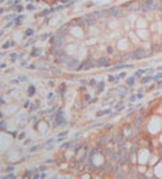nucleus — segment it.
Returning a JSON list of instances; mask_svg holds the SVG:
<instances>
[{
    "label": "nucleus",
    "instance_id": "obj_1",
    "mask_svg": "<svg viewBox=\"0 0 162 179\" xmlns=\"http://www.w3.org/2000/svg\"><path fill=\"white\" fill-rule=\"evenodd\" d=\"M134 58L135 59H142V58H144L147 55V51L144 50V49H138V50H135L134 51Z\"/></svg>",
    "mask_w": 162,
    "mask_h": 179
},
{
    "label": "nucleus",
    "instance_id": "obj_2",
    "mask_svg": "<svg viewBox=\"0 0 162 179\" xmlns=\"http://www.w3.org/2000/svg\"><path fill=\"white\" fill-rule=\"evenodd\" d=\"M55 121H57V125H63L65 124V119H63V113H62V110L59 109L57 114H55Z\"/></svg>",
    "mask_w": 162,
    "mask_h": 179
},
{
    "label": "nucleus",
    "instance_id": "obj_3",
    "mask_svg": "<svg viewBox=\"0 0 162 179\" xmlns=\"http://www.w3.org/2000/svg\"><path fill=\"white\" fill-rule=\"evenodd\" d=\"M27 93H28V96H34V94H35V86H34V85H30Z\"/></svg>",
    "mask_w": 162,
    "mask_h": 179
},
{
    "label": "nucleus",
    "instance_id": "obj_4",
    "mask_svg": "<svg viewBox=\"0 0 162 179\" xmlns=\"http://www.w3.org/2000/svg\"><path fill=\"white\" fill-rule=\"evenodd\" d=\"M97 65H99V66H107V65H108V61H107L105 58H101V59H99Z\"/></svg>",
    "mask_w": 162,
    "mask_h": 179
},
{
    "label": "nucleus",
    "instance_id": "obj_5",
    "mask_svg": "<svg viewBox=\"0 0 162 179\" xmlns=\"http://www.w3.org/2000/svg\"><path fill=\"white\" fill-rule=\"evenodd\" d=\"M41 53H42L41 49H34L31 51V55H33V57H38V55H41Z\"/></svg>",
    "mask_w": 162,
    "mask_h": 179
},
{
    "label": "nucleus",
    "instance_id": "obj_6",
    "mask_svg": "<svg viewBox=\"0 0 162 179\" xmlns=\"http://www.w3.org/2000/svg\"><path fill=\"white\" fill-rule=\"evenodd\" d=\"M124 67H130V65H118V66H114L111 70H119V69H124Z\"/></svg>",
    "mask_w": 162,
    "mask_h": 179
},
{
    "label": "nucleus",
    "instance_id": "obj_7",
    "mask_svg": "<svg viewBox=\"0 0 162 179\" xmlns=\"http://www.w3.org/2000/svg\"><path fill=\"white\" fill-rule=\"evenodd\" d=\"M134 81H135V75H134V77H130V78L127 80V85H129V86H133V85L135 84Z\"/></svg>",
    "mask_w": 162,
    "mask_h": 179
},
{
    "label": "nucleus",
    "instance_id": "obj_8",
    "mask_svg": "<svg viewBox=\"0 0 162 179\" xmlns=\"http://www.w3.org/2000/svg\"><path fill=\"white\" fill-rule=\"evenodd\" d=\"M112 110L111 109H105V110H100V112H97V116H103V114H107V113H111Z\"/></svg>",
    "mask_w": 162,
    "mask_h": 179
},
{
    "label": "nucleus",
    "instance_id": "obj_9",
    "mask_svg": "<svg viewBox=\"0 0 162 179\" xmlns=\"http://www.w3.org/2000/svg\"><path fill=\"white\" fill-rule=\"evenodd\" d=\"M76 65H77V61H76V59H72V62H68L66 63L68 67H74Z\"/></svg>",
    "mask_w": 162,
    "mask_h": 179
},
{
    "label": "nucleus",
    "instance_id": "obj_10",
    "mask_svg": "<svg viewBox=\"0 0 162 179\" xmlns=\"http://www.w3.org/2000/svg\"><path fill=\"white\" fill-rule=\"evenodd\" d=\"M22 19H23L22 15H18V16H16V19H15V26H19L20 22H22Z\"/></svg>",
    "mask_w": 162,
    "mask_h": 179
},
{
    "label": "nucleus",
    "instance_id": "obj_11",
    "mask_svg": "<svg viewBox=\"0 0 162 179\" xmlns=\"http://www.w3.org/2000/svg\"><path fill=\"white\" fill-rule=\"evenodd\" d=\"M41 148H42V144H41V146H34V147H31V148H30V152H35V151H38V150H41Z\"/></svg>",
    "mask_w": 162,
    "mask_h": 179
},
{
    "label": "nucleus",
    "instance_id": "obj_12",
    "mask_svg": "<svg viewBox=\"0 0 162 179\" xmlns=\"http://www.w3.org/2000/svg\"><path fill=\"white\" fill-rule=\"evenodd\" d=\"M119 78H120V75H109V77H108V80L111 81V82H112V81H115V82H116Z\"/></svg>",
    "mask_w": 162,
    "mask_h": 179
},
{
    "label": "nucleus",
    "instance_id": "obj_13",
    "mask_svg": "<svg viewBox=\"0 0 162 179\" xmlns=\"http://www.w3.org/2000/svg\"><path fill=\"white\" fill-rule=\"evenodd\" d=\"M151 80H154V77H144V78H142V82L143 84H147L149 81H151Z\"/></svg>",
    "mask_w": 162,
    "mask_h": 179
},
{
    "label": "nucleus",
    "instance_id": "obj_14",
    "mask_svg": "<svg viewBox=\"0 0 162 179\" xmlns=\"http://www.w3.org/2000/svg\"><path fill=\"white\" fill-rule=\"evenodd\" d=\"M23 10H24V8H23L22 6H19V4L16 6V4H15V12H22Z\"/></svg>",
    "mask_w": 162,
    "mask_h": 179
},
{
    "label": "nucleus",
    "instance_id": "obj_15",
    "mask_svg": "<svg viewBox=\"0 0 162 179\" xmlns=\"http://www.w3.org/2000/svg\"><path fill=\"white\" fill-rule=\"evenodd\" d=\"M24 34H26V36H31L33 34H34V30L33 28H28V30H26V32H24Z\"/></svg>",
    "mask_w": 162,
    "mask_h": 179
},
{
    "label": "nucleus",
    "instance_id": "obj_16",
    "mask_svg": "<svg viewBox=\"0 0 162 179\" xmlns=\"http://www.w3.org/2000/svg\"><path fill=\"white\" fill-rule=\"evenodd\" d=\"M88 85H89V86H96L97 84H96L95 80H89V81H88Z\"/></svg>",
    "mask_w": 162,
    "mask_h": 179
},
{
    "label": "nucleus",
    "instance_id": "obj_17",
    "mask_svg": "<svg viewBox=\"0 0 162 179\" xmlns=\"http://www.w3.org/2000/svg\"><path fill=\"white\" fill-rule=\"evenodd\" d=\"M26 8H27L28 11H34V10H35V7H34V4H27Z\"/></svg>",
    "mask_w": 162,
    "mask_h": 179
},
{
    "label": "nucleus",
    "instance_id": "obj_18",
    "mask_svg": "<svg viewBox=\"0 0 162 179\" xmlns=\"http://www.w3.org/2000/svg\"><path fill=\"white\" fill-rule=\"evenodd\" d=\"M65 135H68V131H63V132H61V133L58 135V138H65Z\"/></svg>",
    "mask_w": 162,
    "mask_h": 179
},
{
    "label": "nucleus",
    "instance_id": "obj_19",
    "mask_svg": "<svg viewBox=\"0 0 162 179\" xmlns=\"http://www.w3.org/2000/svg\"><path fill=\"white\" fill-rule=\"evenodd\" d=\"M11 58H12V59H18V58H19V55L16 54V53H12V54H11Z\"/></svg>",
    "mask_w": 162,
    "mask_h": 179
},
{
    "label": "nucleus",
    "instance_id": "obj_20",
    "mask_svg": "<svg viewBox=\"0 0 162 179\" xmlns=\"http://www.w3.org/2000/svg\"><path fill=\"white\" fill-rule=\"evenodd\" d=\"M97 89H99V90H101V89H104V82H100L99 85H97Z\"/></svg>",
    "mask_w": 162,
    "mask_h": 179
},
{
    "label": "nucleus",
    "instance_id": "obj_21",
    "mask_svg": "<svg viewBox=\"0 0 162 179\" xmlns=\"http://www.w3.org/2000/svg\"><path fill=\"white\" fill-rule=\"evenodd\" d=\"M48 14H50V10H45V11H42V16H45V15H48Z\"/></svg>",
    "mask_w": 162,
    "mask_h": 179
},
{
    "label": "nucleus",
    "instance_id": "obj_22",
    "mask_svg": "<svg viewBox=\"0 0 162 179\" xmlns=\"http://www.w3.org/2000/svg\"><path fill=\"white\" fill-rule=\"evenodd\" d=\"M159 78H162V73H158L157 75H154V80L157 81V80H159Z\"/></svg>",
    "mask_w": 162,
    "mask_h": 179
},
{
    "label": "nucleus",
    "instance_id": "obj_23",
    "mask_svg": "<svg viewBox=\"0 0 162 179\" xmlns=\"http://www.w3.org/2000/svg\"><path fill=\"white\" fill-rule=\"evenodd\" d=\"M10 45H12V43H8V42H7V43H4V45H3V49H4V50L8 49V47H10Z\"/></svg>",
    "mask_w": 162,
    "mask_h": 179
},
{
    "label": "nucleus",
    "instance_id": "obj_24",
    "mask_svg": "<svg viewBox=\"0 0 162 179\" xmlns=\"http://www.w3.org/2000/svg\"><path fill=\"white\" fill-rule=\"evenodd\" d=\"M19 80H20V81H28V78H27V77H24V75H20Z\"/></svg>",
    "mask_w": 162,
    "mask_h": 179
},
{
    "label": "nucleus",
    "instance_id": "obj_25",
    "mask_svg": "<svg viewBox=\"0 0 162 179\" xmlns=\"http://www.w3.org/2000/svg\"><path fill=\"white\" fill-rule=\"evenodd\" d=\"M37 170H39V171H45V170H46V167H45V166H41V167H38Z\"/></svg>",
    "mask_w": 162,
    "mask_h": 179
},
{
    "label": "nucleus",
    "instance_id": "obj_26",
    "mask_svg": "<svg viewBox=\"0 0 162 179\" xmlns=\"http://www.w3.org/2000/svg\"><path fill=\"white\" fill-rule=\"evenodd\" d=\"M34 178H35V179H39V178H42V174H35V175H34Z\"/></svg>",
    "mask_w": 162,
    "mask_h": 179
},
{
    "label": "nucleus",
    "instance_id": "obj_27",
    "mask_svg": "<svg viewBox=\"0 0 162 179\" xmlns=\"http://www.w3.org/2000/svg\"><path fill=\"white\" fill-rule=\"evenodd\" d=\"M12 18H14V15H7V16H6V19H7V20H11Z\"/></svg>",
    "mask_w": 162,
    "mask_h": 179
},
{
    "label": "nucleus",
    "instance_id": "obj_28",
    "mask_svg": "<svg viewBox=\"0 0 162 179\" xmlns=\"http://www.w3.org/2000/svg\"><path fill=\"white\" fill-rule=\"evenodd\" d=\"M7 178H15V175H12V174H11V175H6V177H3V179H7Z\"/></svg>",
    "mask_w": 162,
    "mask_h": 179
},
{
    "label": "nucleus",
    "instance_id": "obj_29",
    "mask_svg": "<svg viewBox=\"0 0 162 179\" xmlns=\"http://www.w3.org/2000/svg\"><path fill=\"white\" fill-rule=\"evenodd\" d=\"M7 171H8V172H11V171H14V167H12V166H10V167H8V168H7Z\"/></svg>",
    "mask_w": 162,
    "mask_h": 179
},
{
    "label": "nucleus",
    "instance_id": "obj_30",
    "mask_svg": "<svg viewBox=\"0 0 162 179\" xmlns=\"http://www.w3.org/2000/svg\"><path fill=\"white\" fill-rule=\"evenodd\" d=\"M48 36H49V34H42L41 38H42V39H45V38H48Z\"/></svg>",
    "mask_w": 162,
    "mask_h": 179
},
{
    "label": "nucleus",
    "instance_id": "obj_31",
    "mask_svg": "<svg viewBox=\"0 0 162 179\" xmlns=\"http://www.w3.org/2000/svg\"><path fill=\"white\" fill-rule=\"evenodd\" d=\"M119 75H120V78H123V77H126L127 74H126V71H123V73H120V74H119Z\"/></svg>",
    "mask_w": 162,
    "mask_h": 179
},
{
    "label": "nucleus",
    "instance_id": "obj_32",
    "mask_svg": "<svg viewBox=\"0 0 162 179\" xmlns=\"http://www.w3.org/2000/svg\"><path fill=\"white\" fill-rule=\"evenodd\" d=\"M28 106H30V102H28V101L24 102V108H28Z\"/></svg>",
    "mask_w": 162,
    "mask_h": 179
},
{
    "label": "nucleus",
    "instance_id": "obj_33",
    "mask_svg": "<svg viewBox=\"0 0 162 179\" xmlns=\"http://www.w3.org/2000/svg\"><path fill=\"white\" fill-rule=\"evenodd\" d=\"M50 99H53V93H50V94L48 96V100H50Z\"/></svg>",
    "mask_w": 162,
    "mask_h": 179
},
{
    "label": "nucleus",
    "instance_id": "obj_34",
    "mask_svg": "<svg viewBox=\"0 0 162 179\" xmlns=\"http://www.w3.org/2000/svg\"><path fill=\"white\" fill-rule=\"evenodd\" d=\"M26 2H30V0H26Z\"/></svg>",
    "mask_w": 162,
    "mask_h": 179
}]
</instances>
